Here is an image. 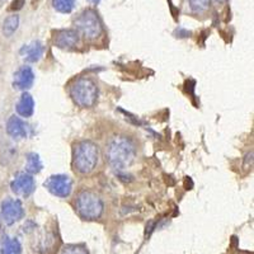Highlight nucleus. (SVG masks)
Here are the masks:
<instances>
[{"instance_id":"1","label":"nucleus","mask_w":254,"mask_h":254,"mask_svg":"<svg viewBox=\"0 0 254 254\" xmlns=\"http://www.w3.org/2000/svg\"><path fill=\"white\" fill-rule=\"evenodd\" d=\"M136 156L135 144L127 136H115L107 144L106 158L112 168L124 171L133 163Z\"/></svg>"},{"instance_id":"2","label":"nucleus","mask_w":254,"mask_h":254,"mask_svg":"<svg viewBox=\"0 0 254 254\" xmlns=\"http://www.w3.org/2000/svg\"><path fill=\"white\" fill-rule=\"evenodd\" d=\"M99 149L92 141H80L75 145L72 165L78 173L89 174L98 164Z\"/></svg>"},{"instance_id":"3","label":"nucleus","mask_w":254,"mask_h":254,"mask_svg":"<svg viewBox=\"0 0 254 254\" xmlns=\"http://www.w3.org/2000/svg\"><path fill=\"white\" fill-rule=\"evenodd\" d=\"M70 95L79 107L89 108L98 98V87L90 78H79L70 87Z\"/></svg>"},{"instance_id":"4","label":"nucleus","mask_w":254,"mask_h":254,"mask_svg":"<svg viewBox=\"0 0 254 254\" xmlns=\"http://www.w3.org/2000/svg\"><path fill=\"white\" fill-rule=\"evenodd\" d=\"M75 207L84 220H97L102 216L104 203L101 197L90 190H83L76 197Z\"/></svg>"},{"instance_id":"5","label":"nucleus","mask_w":254,"mask_h":254,"mask_svg":"<svg viewBox=\"0 0 254 254\" xmlns=\"http://www.w3.org/2000/svg\"><path fill=\"white\" fill-rule=\"evenodd\" d=\"M79 35H83L87 40H95L103 33V24L98 13L94 9H85L74 20Z\"/></svg>"},{"instance_id":"6","label":"nucleus","mask_w":254,"mask_h":254,"mask_svg":"<svg viewBox=\"0 0 254 254\" xmlns=\"http://www.w3.org/2000/svg\"><path fill=\"white\" fill-rule=\"evenodd\" d=\"M0 216L5 225H13L24 216V208L19 199L6 197L0 203Z\"/></svg>"},{"instance_id":"7","label":"nucleus","mask_w":254,"mask_h":254,"mask_svg":"<svg viewBox=\"0 0 254 254\" xmlns=\"http://www.w3.org/2000/svg\"><path fill=\"white\" fill-rule=\"evenodd\" d=\"M45 187L51 192L54 196L66 198L71 194L72 190V181L70 177L64 176V174H56L47 178L45 182Z\"/></svg>"},{"instance_id":"8","label":"nucleus","mask_w":254,"mask_h":254,"mask_svg":"<svg viewBox=\"0 0 254 254\" xmlns=\"http://www.w3.org/2000/svg\"><path fill=\"white\" fill-rule=\"evenodd\" d=\"M10 188L17 196L26 198V197L31 196L33 193V190H35V178L27 172H19L13 178L12 183H10Z\"/></svg>"},{"instance_id":"9","label":"nucleus","mask_w":254,"mask_h":254,"mask_svg":"<svg viewBox=\"0 0 254 254\" xmlns=\"http://www.w3.org/2000/svg\"><path fill=\"white\" fill-rule=\"evenodd\" d=\"M79 33L76 29H61L56 32L55 37H54V44L56 47L64 50H70L76 47L79 44Z\"/></svg>"},{"instance_id":"10","label":"nucleus","mask_w":254,"mask_h":254,"mask_svg":"<svg viewBox=\"0 0 254 254\" xmlns=\"http://www.w3.org/2000/svg\"><path fill=\"white\" fill-rule=\"evenodd\" d=\"M35 81V72L31 66H22L15 71L13 87L20 90H27L33 85Z\"/></svg>"},{"instance_id":"11","label":"nucleus","mask_w":254,"mask_h":254,"mask_svg":"<svg viewBox=\"0 0 254 254\" xmlns=\"http://www.w3.org/2000/svg\"><path fill=\"white\" fill-rule=\"evenodd\" d=\"M45 46L40 41H33L32 44L24 45L20 50V55L23 56L27 63H37L44 56Z\"/></svg>"},{"instance_id":"12","label":"nucleus","mask_w":254,"mask_h":254,"mask_svg":"<svg viewBox=\"0 0 254 254\" xmlns=\"http://www.w3.org/2000/svg\"><path fill=\"white\" fill-rule=\"evenodd\" d=\"M6 132L13 139H23L27 136V126L19 117L12 116L6 122Z\"/></svg>"},{"instance_id":"13","label":"nucleus","mask_w":254,"mask_h":254,"mask_svg":"<svg viewBox=\"0 0 254 254\" xmlns=\"http://www.w3.org/2000/svg\"><path fill=\"white\" fill-rule=\"evenodd\" d=\"M15 110H17V113L22 117H31L35 112V101L32 98V95L29 93L24 92L23 94L20 95L19 101H18L17 106H15Z\"/></svg>"},{"instance_id":"14","label":"nucleus","mask_w":254,"mask_h":254,"mask_svg":"<svg viewBox=\"0 0 254 254\" xmlns=\"http://www.w3.org/2000/svg\"><path fill=\"white\" fill-rule=\"evenodd\" d=\"M22 246L19 240L15 238H10L9 235H4L0 246V254H20Z\"/></svg>"},{"instance_id":"15","label":"nucleus","mask_w":254,"mask_h":254,"mask_svg":"<svg viewBox=\"0 0 254 254\" xmlns=\"http://www.w3.org/2000/svg\"><path fill=\"white\" fill-rule=\"evenodd\" d=\"M26 171L28 174H37L42 171V162L38 154L36 153H29L27 155V164H26Z\"/></svg>"},{"instance_id":"16","label":"nucleus","mask_w":254,"mask_h":254,"mask_svg":"<svg viewBox=\"0 0 254 254\" xmlns=\"http://www.w3.org/2000/svg\"><path fill=\"white\" fill-rule=\"evenodd\" d=\"M18 26H19V15L17 14L9 15V17L5 18L3 27H1L3 35L5 36V37H10V36H12L13 33L18 29Z\"/></svg>"},{"instance_id":"17","label":"nucleus","mask_w":254,"mask_h":254,"mask_svg":"<svg viewBox=\"0 0 254 254\" xmlns=\"http://www.w3.org/2000/svg\"><path fill=\"white\" fill-rule=\"evenodd\" d=\"M0 156H1V164H9L12 163L14 159H17V150H15L14 145L5 142V146L1 145L0 147Z\"/></svg>"},{"instance_id":"18","label":"nucleus","mask_w":254,"mask_h":254,"mask_svg":"<svg viewBox=\"0 0 254 254\" xmlns=\"http://www.w3.org/2000/svg\"><path fill=\"white\" fill-rule=\"evenodd\" d=\"M52 6L59 13H71L75 8V0H52Z\"/></svg>"},{"instance_id":"19","label":"nucleus","mask_w":254,"mask_h":254,"mask_svg":"<svg viewBox=\"0 0 254 254\" xmlns=\"http://www.w3.org/2000/svg\"><path fill=\"white\" fill-rule=\"evenodd\" d=\"M187 3L193 13H203L210 6L211 0H187Z\"/></svg>"},{"instance_id":"20","label":"nucleus","mask_w":254,"mask_h":254,"mask_svg":"<svg viewBox=\"0 0 254 254\" xmlns=\"http://www.w3.org/2000/svg\"><path fill=\"white\" fill-rule=\"evenodd\" d=\"M61 254H89L88 251L81 246H66L63 249Z\"/></svg>"},{"instance_id":"21","label":"nucleus","mask_w":254,"mask_h":254,"mask_svg":"<svg viewBox=\"0 0 254 254\" xmlns=\"http://www.w3.org/2000/svg\"><path fill=\"white\" fill-rule=\"evenodd\" d=\"M24 0H14L12 3V6H10V10H19V9L23 8L24 5Z\"/></svg>"},{"instance_id":"22","label":"nucleus","mask_w":254,"mask_h":254,"mask_svg":"<svg viewBox=\"0 0 254 254\" xmlns=\"http://www.w3.org/2000/svg\"><path fill=\"white\" fill-rule=\"evenodd\" d=\"M176 35H178L177 37H190V32L186 31V29H178V31L176 32Z\"/></svg>"},{"instance_id":"23","label":"nucleus","mask_w":254,"mask_h":254,"mask_svg":"<svg viewBox=\"0 0 254 254\" xmlns=\"http://www.w3.org/2000/svg\"><path fill=\"white\" fill-rule=\"evenodd\" d=\"M214 1H215V3H216V4H224V3H225V1H226V0H214Z\"/></svg>"},{"instance_id":"24","label":"nucleus","mask_w":254,"mask_h":254,"mask_svg":"<svg viewBox=\"0 0 254 254\" xmlns=\"http://www.w3.org/2000/svg\"><path fill=\"white\" fill-rule=\"evenodd\" d=\"M89 1H90V3H93V4H98L101 0H89Z\"/></svg>"}]
</instances>
